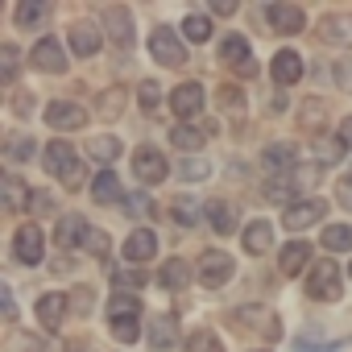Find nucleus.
Instances as JSON below:
<instances>
[{
  "label": "nucleus",
  "instance_id": "obj_42",
  "mask_svg": "<svg viewBox=\"0 0 352 352\" xmlns=\"http://www.w3.org/2000/svg\"><path fill=\"white\" fill-rule=\"evenodd\" d=\"M290 195H294L290 174H282V179H270V183H265V199H270V204H286Z\"/></svg>",
  "mask_w": 352,
  "mask_h": 352
},
{
  "label": "nucleus",
  "instance_id": "obj_21",
  "mask_svg": "<svg viewBox=\"0 0 352 352\" xmlns=\"http://www.w3.org/2000/svg\"><path fill=\"white\" fill-rule=\"evenodd\" d=\"M241 241H245V253L261 257V253L274 245V224H270V220H253V224L241 232Z\"/></svg>",
  "mask_w": 352,
  "mask_h": 352
},
{
  "label": "nucleus",
  "instance_id": "obj_35",
  "mask_svg": "<svg viewBox=\"0 0 352 352\" xmlns=\"http://www.w3.org/2000/svg\"><path fill=\"white\" fill-rule=\"evenodd\" d=\"M124 96H129L124 87H108V91H104V96L96 100V108H100V116H104V120H116V116L124 112Z\"/></svg>",
  "mask_w": 352,
  "mask_h": 352
},
{
  "label": "nucleus",
  "instance_id": "obj_32",
  "mask_svg": "<svg viewBox=\"0 0 352 352\" xmlns=\"http://www.w3.org/2000/svg\"><path fill=\"white\" fill-rule=\"evenodd\" d=\"M46 17H50V5H42V0H21V5H17V25L21 30H34Z\"/></svg>",
  "mask_w": 352,
  "mask_h": 352
},
{
  "label": "nucleus",
  "instance_id": "obj_46",
  "mask_svg": "<svg viewBox=\"0 0 352 352\" xmlns=\"http://www.w3.org/2000/svg\"><path fill=\"white\" fill-rule=\"evenodd\" d=\"M30 212H34V216H50V212H54L50 191H34V195H30Z\"/></svg>",
  "mask_w": 352,
  "mask_h": 352
},
{
  "label": "nucleus",
  "instance_id": "obj_58",
  "mask_svg": "<svg viewBox=\"0 0 352 352\" xmlns=\"http://www.w3.org/2000/svg\"><path fill=\"white\" fill-rule=\"evenodd\" d=\"M348 278H352V265H348Z\"/></svg>",
  "mask_w": 352,
  "mask_h": 352
},
{
  "label": "nucleus",
  "instance_id": "obj_1",
  "mask_svg": "<svg viewBox=\"0 0 352 352\" xmlns=\"http://www.w3.org/2000/svg\"><path fill=\"white\" fill-rule=\"evenodd\" d=\"M46 170L54 174L58 183H67V187H79V183H83L79 153H75L67 141H50V145H46Z\"/></svg>",
  "mask_w": 352,
  "mask_h": 352
},
{
  "label": "nucleus",
  "instance_id": "obj_10",
  "mask_svg": "<svg viewBox=\"0 0 352 352\" xmlns=\"http://www.w3.org/2000/svg\"><path fill=\"white\" fill-rule=\"evenodd\" d=\"M261 166L270 170V179H282V174H290V170L298 166V149H294L290 141H274V145H265Z\"/></svg>",
  "mask_w": 352,
  "mask_h": 352
},
{
  "label": "nucleus",
  "instance_id": "obj_44",
  "mask_svg": "<svg viewBox=\"0 0 352 352\" xmlns=\"http://www.w3.org/2000/svg\"><path fill=\"white\" fill-rule=\"evenodd\" d=\"M220 104H224V112H245V91L232 87V83H224L220 87Z\"/></svg>",
  "mask_w": 352,
  "mask_h": 352
},
{
  "label": "nucleus",
  "instance_id": "obj_17",
  "mask_svg": "<svg viewBox=\"0 0 352 352\" xmlns=\"http://www.w3.org/2000/svg\"><path fill=\"white\" fill-rule=\"evenodd\" d=\"M46 124L50 129H83L87 124V112L79 104H71V100H54L46 108Z\"/></svg>",
  "mask_w": 352,
  "mask_h": 352
},
{
  "label": "nucleus",
  "instance_id": "obj_26",
  "mask_svg": "<svg viewBox=\"0 0 352 352\" xmlns=\"http://www.w3.org/2000/svg\"><path fill=\"white\" fill-rule=\"evenodd\" d=\"M311 157H315L319 166H336V162L344 157V145H340V137L315 133V137H311Z\"/></svg>",
  "mask_w": 352,
  "mask_h": 352
},
{
  "label": "nucleus",
  "instance_id": "obj_38",
  "mask_svg": "<svg viewBox=\"0 0 352 352\" xmlns=\"http://www.w3.org/2000/svg\"><path fill=\"white\" fill-rule=\"evenodd\" d=\"M149 278H145V270L141 265H133V270H112V286H116V294H124V290H141Z\"/></svg>",
  "mask_w": 352,
  "mask_h": 352
},
{
  "label": "nucleus",
  "instance_id": "obj_54",
  "mask_svg": "<svg viewBox=\"0 0 352 352\" xmlns=\"http://www.w3.org/2000/svg\"><path fill=\"white\" fill-rule=\"evenodd\" d=\"M340 145H344V149H352V116H344V120H340Z\"/></svg>",
  "mask_w": 352,
  "mask_h": 352
},
{
  "label": "nucleus",
  "instance_id": "obj_34",
  "mask_svg": "<svg viewBox=\"0 0 352 352\" xmlns=\"http://www.w3.org/2000/svg\"><path fill=\"white\" fill-rule=\"evenodd\" d=\"M204 141H208V133H199L195 124H179V129H170V145H174V149H187V153H191V149H199Z\"/></svg>",
  "mask_w": 352,
  "mask_h": 352
},
{
  "label": "nucleus",
  "instance_id": "obj_45",
  "mask_svg": "<svg viewBox=\"0 0 352 352\" xmlns=\"http://www.w3.org/2000/svg\"><path fill=\"white\" fill-rule=\"evenodd\" d=\"M5 153H9V157H17V162H25V157H34V141H25V137H13V141L5 145Z\"/></svg>",
  "mask_w": 352,
  "mask_h": 352
},
{
  "label": "nucleus",
  "instance_id": "obj_19",
  "mask_svg": "<svg viewBox=\"0 0 352 352\" xmlns=\"http://www.w3.org/2000/svg\"><path fill=\"white\" fill-rule=\"evenodd\" d=\"M63 319H67V294H42L38 298V323L46 331H54V327H63Z\"/></svg>",
  "mask_w": 352,
  "mask_h": 352
},
{
  "label": "nucleus",
  "instance_id": "obj_50",
  "mask_svg": "<svg viewBox=\"0 0 352 352\" xmlns=\"http://www.w3.org/2000/svg\"><path fill=\"white\" fill-rule=\"evenodd\" d=\"M71 298H75V311H79V315H87V311H91V290H87V286H79Z\"/></svg>",
  "mask_w": 352,
  "mask_h": 352
},
{
  "label": "nucleus",
  "instance_id": "obj_43",
  "mask_svg": "<svg viewBox=\"0 0 352 352\" xmlns=\"http://www.w3.org/2000/svg\"><path fill=\"white\" fill-rule=\"evenodd\" d=\"M108 327H112V336H116L120 344H133V340H141V319H112Z\"/></svg>",
  "mask_w": 352,
  "mask_h": 352
},
{
  "label": "nucleus",
  "instance_id": "obj_28",
  "mask_svg": "<svg viewBox=\"0 0 352 352\" xmlns=\"http://www.w3.org/2000/svg\"><path fill=\"white\" fill-rule=\"evenodd\" d=\"M87 157L100 162V166H112V162L120 157V141H116V137H91V141H87Z\"/></svg>",
  "mask_w": 352,
  "mask_h": 352
},
{
  "label": "nucleus",
  "instance_id": "obj_9",
  "mask_svg": "<svg viewBox=\"0 0 352 352\" xmlns=\"http://www.w3.org/2000/svg\"><path fill=\"white\" fill-rule=\"evenodd\" d=\"M87 236H91V224H87V216H79V212H67L63 220H58V232H54V241H58V249L67 253V249H79V245H87Z\"/></svg>",
  "mask_w": 352,
  "mask_h": 352
},
{
  "label": "nucleus",
  "instance_id": "obj_7",
  "mask_svg": "<svg viewBox=\"0 0 352 352\" xmlns=\"http://www.w3.org/2000/svg\"><path fill=\"white\" fill-rule=\"evenodd\" d=\"M265 21L274 25V34H302V25H307V13L298 9V5H286V0H274V5H265Z\"/></svg>",
  "mask_w": 352,
  "mask_h": 352
},
{
  "label": "nucleus",
  "instance_id": "obj_27",
  "mask_svg": "<svg viewBox=\"0 0 352 352\" xmlns=\"http://www.w3.org/2000/svg\"><path fill=\"white\" fill-rule=\"evenodd\" d=\"M91 195H96V204H116V199H120V179H116V170H100V174H96Z\"/></svg>",
  "mask_w": 352,
  "mask_h": 352
},
{
  "label": "nucleus",
  "instance_id": "obj_2",
  "mask_svg": "<svg viewBox=\"0 0 352 352\" xmlns=\"http://www.w3.org/2000/svg\"><path fill=\"white\" fill-rule=\"evenodd\" d=\"M307 294L319 298V302H336V298L344 294V274H340V265H336L331 257L319 261V265H311V274H307Z\"/></svg>",
  "mask_w": 352,
  "mask_h": 352
},
{
  "label": "nucleus",
  "instance_id": "obj_30",
  "mask_svg": "<svg viewBox=\"0 0 352 352\" xmlns=\"http://www.w3.org/2000/svg\"><path fill=\"white\" fill-rule=\"evenodd\" d=\"M220 58L232 63V67H245V63H249V42H245V34H228V38L220 42Z\"/></svg>",
  "mask_w": 352,
  "mask_h": 352
},
{
  "label": "nucleus",
  "instance_id": "obj_48",
  "mask_svg": "<svg viewBox=\"0 0 352 352\" xmlns=\"http://www.w3.org/2000/svg\"><path fill=\"white\" fill-rule=\"evenodd\" d=\"M87 249H91V253H96V257H100V261H104V257H108V249H112V245H108V236H104V232H96V228H91V236H87Z\"/></svg>",
  "mask_w": 352,
  "mask_h": 352
},
{
  "label": "nucleus",
  "instance_id": "obj_13",
  "mask_svg": "<svg viewBox=\"0 0 352 352\" xmlns=\"http://www.w3.org/2000/svg\"><path fill=\"white\" fill-rule=\"evenodd\" d=\"M124 261L129 265H141V261H149L153 253H157V232L153 228H133L129 236H124Z\"/></svg>",
  "mask_w": 352,
  "mask_h": 352
},
{
  "label": "nucleus",
  "instance_id": "obj_24",
  "mask_svg": "<svg viewBox=\"0 0 352 352\" xmlns=\"http://www.w3.org/2000/svg\"><path fill=\"white\" fill-rule=\"evenodd\" d=\"M278 265H282V274H298V270H307V265H311V245H307V241H290V245H282Z\"/></svg>",
  "mask_w": 352,
  "mask_h": 352
},
{
  "label": "nucleus",
  "instance_id": "obj_15",
  "mask_svg": "<svg viewBox=\"0 0 352 352\" xmlns=\"http://www.w3.org/2000/svg\"><path fill=\"white\" fill-rule=\"evenodd\" d=\"M302 54L298 50H278L274 54V63H270V75H274V83L278 87H290V83H298L302 79Z\"/></svg>",
  "mask_w": 352,
  "mask_h": 352
},
{
  "label": "nucleus",
  "instance_id": "obj_47",
  "mask_svg": "<svg viewBox=\"0 0 352 352\" xmlns=\"http://www.w3.org/2000/svg\"><path fill=\"white\" fill-rule=\"evenodd\" d=\"M124 208H129V216H133V212H137V216H149V212H153V204H149V195H145V191L129 195V199H124Z\"/></svg>",
  "mask_w": 352,
  "mask_h": 352
},
{
  "label": "nucleus",
  "instance_id": "obj_12",
  "mask_svg": "<svg viewBox=\"0 0 352 352\" xmlns=\"http://www.w3.org/2000/svg\"><path fill=\"white\" fill-rule=\"evenodd\" d=\"M30 63H34L38 71H46V75H58V71H67V50H63L58 38H42V42L34 46Z\"/></svg>",
  "mask_w": 352,
  "mask_h": 352
},
{
  "label": "nucleus",
  "instance_id": "obj_37",
  "mask_svg": "<svg viewBox=\"0 0 352 352\" xmlns=\"http://www.w3.org/2000/svg\"><path fill=\"white\" fill-rule=\"evenodd\" d=\"M17 75H21V54L13 42H5L0 46V83H13Z\"/></svg>",
  "mask_w": 352,
  "mask_h": 352
},
{
  "label": "nucleus",
  "instance_id": "obj_39",
  "mask_svg": "<svg viewBox=\"0 0 352 352\" xmlns=\"http://www.w3.org/2000/svg\"><path fill=\"white\" fill-rule=\"evenodd\" d=\"M174 174H179L183 183H204L208 174H212V162H204V157H187V162H179V170H174Z\"/></svg>",
  "mask_w": 352,
  "mask_h": 352
},
{
  "label": "nucleus",
  "instance_id": "obj_36",
  "mask_svg": "<svg viewBox=\"0 0 352 352\" xmlns=\"http://www.w3.org/2000/svg\"><path fill=\"white\" fill-rule=\"evenodd\" d=\"M319 241H323L327 253H348V249H352V228H348V224H331Z\"/></svg>",
  "mask_w": 352,
  "mask_h": 352
},
{
  "label": "nucleus",
  "instance_id": "obj_23",
  "mask_svg": "<svg viewBox=\"0 0 352 352\" xmlns=\"http://www.w3.org/2000/svg\"><path fill=\"white\" fill-rule=\"evenodd\" d=\"M67 42H71V50H75L79 58H91V54L100 50V34H96V25H87V21H79V25H71V34H67Z\"/></svg>",
  "mask_w": 352,
  "mask_h": 352
},
{
  "label": "nucleus",
  "instance_id": "obj_33",
  "mask_svg": "<svg viewBox=\"0 0 352 352\" xmlns=\"http://www.w3.org/2000/svg\"><path fill=\"white\" fill-rule=\"evenodd\" d=\"M183 38H187V42H195V46L212 42V17H204V13H191V17L183 21Z\"/></svg>",
  "mask_w": 352,
  "mask_h": 352
},
{
  "label": "nucleus",
  "instance_id": "obj_20",
  "mask_svg": "<svg viewBox=\"0 0 352 352\" xmlns=\"http://www.w3.org/2000/svg\"><path fill=\"white\" fill-rule=\"evenodd\" d=\"M319 30H323V42H331V46H352V13H327Z\"/></svg>",
  "mask_w": 352,
  "mask_h": 352
},
{
  "label": "nucleus",
  "instance_id": "obj_25",
  "mask_svg": "<svg viewBox=\"0 0 352 352\" xmlns=\"http://www.w3.org/2000/svg\"><path fill=\"white\" fill-rule=\"evenodd\" d=\"M191 274H195V270H191V265H187L183 257H170V261H166V265L157 270V282H162L166 290H183V286L191 282Z\"/></svg>",
  "mask_w": 352,
  "mask_h": 352
},
{
  "label": "nucleus",
  "instance_id": "obj_41",
  "mask_svg": "<svg viewBox=\"0 0 352 352\" xmlns=\"http://www.w3.org/2000/svg\"><path fill=\"white\" fill-rule=\"evenodd\" d=\"M137 104H141V112H157V108H162V87H157L153 79H145V83L137 87Z\"/></svg>",
  "mask_w": 352,
  "mask_h": 352
},
{
  "label": "nucleus",
  "instance_id": "obj_57",
  "mask_svg": "<svg viewBox=\"0 0 352 352\" xmlns=\"http://www.w3.org/2000/svg\"><path fill=\"white\" fill-rule=\"evenodd\" d=\"M236 75H241V79H253V75H257V63H253V58H249V63H245V67H236Z\"/></svg>",
  "mask_w": 352,
  "mask_h": 352
},
{
  "label": "nucleus",
  "instance_id": "obj_14",
  "mask_svg": "<svg viewBox=\"0 0 352 352\" xmlns=\"http://www.w3.org/2000/svg\"><path fill=\"white\" fill-rule=\"evenodd\" d=\"M228 278H232V257L220 253V249H208L199 257V282L204 286H224Z\"/></svg>",
  "mask_w": 352,
  "mask_h": 352
},
{
  "label": "nucleus",
  "instance_id": "obj_3",
  "mask_svg": "<svg viewBox=\"0 0 352 352\" xmlns=\"http://www.w3.org/2000/svg\"><path fill=\"white\" fill-rule=\"evenodd\" d=\"M149 54H153L162 67H187V46H183V38L174 34L170 25H157V30L149 34Z\"/></svg>",
  "mask_w": 352,
  "mask_h": 352
},
{
  "label": "nucleus",
  "instance_id": "obj_53",
  "mask_svg": "<svg viewBox=\"0 0 352 352\" xmlns=\"http://www.w3.org/2000/svg\"><path fill=\"white\" fill-rule=\"evenodd\" d=\"M336 83L340 87H352V63H336Z\"/></svg>",
  "mask_w": 352,
  "mask_h": 352
},
{
  "label": "nucleus",
  "instance_id": "obj_16",
  "mask_svg": "<svg viewBox=\"0 0 352 352\" xmlns=\"http://www.w3.org/2000/svg\"><path fill=\"white\" fill-rule=\"evenodd\" d=\"M204 216H208V224H212L220 236H232V232L241 228V216H236V208H232L228 199H208V204H204Z\"/></svg>",
  "mask_w": 352,
  "mask_h": 352
},
{
  "label": "nucleus",
  "instance_id": "obj_4",
  "mask_svg": "<svg viewBox=\"0 0 352 352\" xmlns=\"http://www.w3.org/2000/svg\"><path fill=\"white\" fill-rule=\"evenodd\" d=\"M204 108H208V91L199 83H179V87L170 91V112L179 116L183 124L195 120V116H204Z\"/></svg>",
  "mask_w": 352,
  "mask_h": 352
},
{
  "label": "nucleus",
  "instance_id": "obj_51",
  "mask_svg": "<svg viewBox=\"0 0 352 352\" xmlns=\"http://www.w3.org/2000/svg\"><path fill=\"white\" fill-rule=\"evenodd\" d=\"M13 348H21V352H54V348H50V344H42V340H21V336L13 340Z\"/></svg>",
  "mask_w": 352,
  "mask_h": 352
},
{
  "label": "nucleus",
  "instance_id": "obj_49",
  "mask_svg": "<svg viewBox=\"0 0 352 352\" xmlns=\"http://www.w3.org/2000/svg\"><path fill=\"white\" fill-rule=\"evenodd\" d=\"M336 199H340V204L352 212V174H344V179L336 183Z\"/></svg>",
  "mask_w": 352,
  "mask_h": 352
},
{
  "label": "nucleus",
  "instance_id": "obj_55",
  "mask_svg": "<svg viewBox=\"0 0 352 352\" xmlns=\"http://www.w3.org/2000/svg\"><path fill=\"white\" fill-rule=\"evenodd\" d=\"M212 13H220V17H232V13H236V0H216V5H212Z\"/></svg>",
  "mask_w": 352,
  "mask_h": 352
},
{
  "label": "nucleus",
  "instance_id": "obj_18",
  "mask_svg": "<svg viewBox=\"0 0 352 352\" xmlns=\"http://www.w3.org/2000/svg\"><path fill=\"white\" fill-rule=\"evenodd\" d=\"M145 340H149V348H174L179 344V319L174 315H153Z\"/></svg>",
  "mask_w": 352,
  "mask_h": 352
},
{
  "label": "nucleus",
  "instance_id": "obj_11",
  "mask_svg": "<svg viewBox=\"0 0 352 352\" xmlns=\"http://www.w3.org/2000/svg\"><path fill=\"white\" fill-rule=\"evenodd\" d=\"M100 21H104L108 38H112L120 50H129V46H133V13H129V9L112 5V9H104V13H100Z\"/></svg>",
  "mask_w": 352,
  "mask_h": 352
},
{
  "label": "nucleus",
  "instance_id": "obj_6",
  "mask_svg": "<svg viewBox=\"0 0 352 352\" xmlns=\"http://www.w3.org/2000/svg\"><path fill=\"white\" fill-rule=\"evenodd\" d=\"M13 257L21 265H42V257H46V232L38 224H21L13 232Z\"/></svg>",
  "mask_w": 352,
  "mask_h": 352
},
{
  "label": "nucleus",
  "instance_id": "obj_56",
  "mask_svg": "<svg viewBox=\"0 0 352 352\" xmlns=\"http://www.w3.org/2000/svg\"><path fill=\"white\" fill-rule=\"evenodd\" d=\"M0 298H5V319H13V315H17V307H13V294H9V286L0 290Z\"/></svg>",
  "mask_w": 352,
  "mask_h": 352
},
{
  "label": "nucleus",
  "instance_id": "obj_31",
  "mask_svg": "<svg viewBox=\"0 0 352 352\" xmlns=\"http://www.w3.org/2000/svg\"><path fill=\"white\" fill-rule=\"evenodd\" d=\"M112 319H141V298L133 294H112L108 298V323Z\"/></svg>",
  "mask_w": 352,
  "mask_h": 352
},
{
  "label": "nucleus",
  "instance_id": "obj_29",
  "mask_svg": "<svg viewBox=\"0 0 352 352\" xmlns=\"http://www.w3.org/2000/svg\"><path fill=\"white\" fill-rule=\"evenodd\" d=\"M0 191H5V208H9V212H21V208L30 204V195H34V191H25V183L17 179V174H5Z\"/></svg>",
  "mask_w": 352,
  "mask_h": 352
},
{
  "label": "nucleus",
  "instance_id": "obj_22",
  "mask_svg": "<svg viewBox=\"0 0 352 352\" xmlns=\"http://www.w3.org/2000/svg\"><path fill=\"white\" fill-rule=\"evenodd\" d=\"M170 220H174V224H183V228H199V220H208V216H204L199 199H191V195H179V199L170 204Z\"/></svg>",
  "mask_w": 352,
  "mask_h": 352
},
{
  "label": "nucleus",
  "instance_id": "obj_5",
  "mask_svg": "<svg viewBox=\"0 0 352 352\" xmlns=\"http://www.w3.org/2000/svg\"><path fill=\"white\" fill-rule=\"evenodd\" d=\"M133 174L145 183V187H157V183H166V174H170V166H166V153L162 149H153V145H141V149H133Z\"/></svg>",
  "mask_w": 352,
  "mask_h": 352
},
{
  "label": "nucleus",
  "instance_id": "obj_52",
  "mask_svg": "<svg viewBox=\"0 0 352 352\" xmlns=\"http://www.w3.org/2000/svg\"><path fill=\"white\" fill-rule=\"evenodd\" d=\"M294 348H298V352H336L340 344H311V340H298Z\"/></svg>",
  "mask_w": 352,
  "mask_h": 352
},
{
  "label": "nucleus",
  "instance_id": "obj_8",
  "mask_svg": "<svg viewBox=\"0 0 352 352\" xmlns=\"http://www.w3.org/2000/svg\"><path fill=\"white\" fill-rule=\"evenodd\" d=\"M323 212H327L323 199H298V204H290V208L282 212V224H286V232H302V228L319 224Z\"/></svg>",
  "mask_w": 352,
  "mask_h": 352
},
{
  "label": "nucleus",
  "instance_id": "obj_40",
  "mask_svg": "<svg viewBox=\"0 0 352 352\" xmlns=\"http://www.w3.org/2000/svg\"><path fill=\"white\" fill-rule=\"evenodd\" d=\"M187 352H224V344H220V336H216V331L199 327V331H191V340H187Z\"/></svg>",
  "mask_w": 352,
  "mask_h": 352
}]
</instances>
